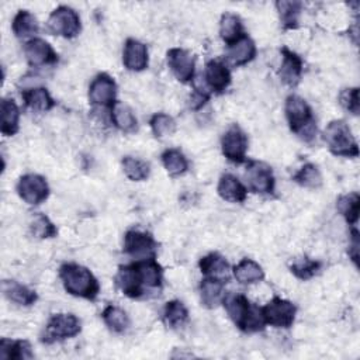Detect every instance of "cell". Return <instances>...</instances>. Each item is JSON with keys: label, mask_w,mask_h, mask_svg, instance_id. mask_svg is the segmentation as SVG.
Masks as SVG:
<instances>
[{"label": "cell", "mask_w": 360, "mask_h": 360, "mask_svg": "<svg viewBox=\"0 0 360 360\" xmlns=\"http://www.w3.org/2000/svg\"><path fill=\"white\" fill-rule=\"evenodd\" d=\"M222 304L231 321L238 329L246 333H253L264 329L266 321L262 308L252 304L246 295L240 292L225 294Z\"/></svg>", "instance_id": "cell-1"}, {"label": "cell", "mask_w": 360, "mask_h": 360, "mask_svg": "<svg viewBox=\"0 0 360 360\" xmlns=\"http://www.w3.org/2000/svg\"><path fill=\"white\" fill-rule=\"evenodd\" d=\"M59 277L68 294L84 300H96L100 284L94 274L84 266L77 263H65L59 269Z\"/></svg>", "instance_id": "cell-2"}, {"label": "cell", "mask_w": 360, "mask_h": 360, "mask_svg": "<svg viewBox=\"0 0 360 360\" xmlns=\"http://www.w3.org/2000/svg\"><path fill=\"white\" fill-rule=\"evenodd\" d=\"M285 118L290 129L301 139L309 142L315 138L316 125L309 104L297 94H290L285 98Z\"/></svg>", "instance_id": "cell-3"}, {"label": "cell", "mask_w": 360, "mask_h": 360, "mask_svg": "<svg viewBox=\"0 0 360 360\" xmlns=\"http://www.w3.org/2000/svg\"><path fill=\"white\" fill-rule=\"evenodd\" d=\"M323 141L330 153L343 158H357L359 146L350 127L343 120L330 121L323 131Z\"/></svg>", "instance_id": "cell-4"}, {"label": "cell", "mask_w": 360, "mask_h": 360, "mask_svg": "<svg viewBox=\"0 0 360 360\" xmlns=\"http://www.w3.org/2000/svg\"><path fill=\"white\" fill-rule=\"evenodd\" d=\"M82 330L80 319L73 314H53L45 326L41 342L52 345L77 336Z\"/></svg>", "instance_id": "cell-5"}, {"label": "cell", "mask_w": 360, "mask_h": 360, "mask_svg": "<svg viewBox=\"0 0 360 360\" xmlns=\"http://www.w3.org/2000/svg\"><path fill=\"white\" fill-rule=\"evenodd\" d=\"M46 25L53 35H59L68 39L77 37L82 30V22L77 11L68 6L56 7L51 13Z\"/></svg>", "instance_id": "cell-6"}, {"label": "cell", "mask_w": 360, "mask_h": 360, "mask_svg": "<svg viewBox=\"0 0 360 360\" xmlns=\"http://www.w3.org/2000/svg\"><path fill=\"white\" fill-rule=\"evenodd\" d=\"M124 252L135 260L155 259L158 253V243L149 232L129 229L124 236Z\"/></svg>", "instance_id": "cell-7"}, {"label": "cell", "mask_w": 360, "mask_h": 360, "mask_svg": "<svg viewBox=\"0 0 360 360\" xmlns=\"http://www.w3.org/2000/svg\"><path fill=\"white\" fill-rule=\"evenodd\" d=\"M115 80L107 73H98L89 86V101L94 108L111 110L117 103Z\"/></svg>", "instance_id": "cell-8"}, {"label": "cell", "mask_w": 360, "mask_h": 360, "mask_svg": "<svg viewBox=\"0 0 360 360\" xmlns=\"http://www.w3.org/2000/svg\"><path fill=\"white\" fill-rule=\"evenodd\" d=\"M248 145V135L238 124L228 127V129L221 136L222 155L232 163L239 165L246 160Z\"/></svg>", "instance_id": "cell-9"}, {"label": "cell", "mask_w": 360, "mask_h": 360, "mask_svg": "<svg viewBox=\"0 0 360 360\" xmlns=\"http://www.w3.org/2000/svg\"><path fill=\"white\" fill-rule=\"evenodd\" d=\"M248 188L256 194H271L274 191V174L271 167L259 160H249L245 170Z\"/></svg>", "instance_id": "cell-10"}, {"label": "cell", "mask_w": 360, "mask_h": 360, "mask_svg": "<svg viewBox=\"0 0 360 360\" xmlns=\"http://www.w3.org/2000/svg\"><path fill=\"white\" fill-rule=\"evenodd\" d=\"M262 312L266 321V325H271L274 328H290L295 321L297 307L284 298L273 297L264 307H262Z\"/></svg>", "instance_id": "cell-11"}, {"label": "cell", "mask_w": 360, "mask_h": 360, "mask_svg": "<svg viewBox=\"0 0 360 360\" xmlns=\"http://www.w3.org/2000/svg\"><path fill=\"white\" fill-rule=\"evenodd\" d=\"M17 193L21 200L30 205H38L44 202L49 195V186L41 174L27 173L18 179Z\"/></svg>", "instance_id": "cell-12"}, {"label": "cell", "mask_w": 360, "mask_h": 360, "mask_svg": "<svg viewBox=\"0 0 360 360\" xmlns=\"http://www.w3.org/2000/svg\"><path fill=\"white\" fill-rule=\"evenodd\" d=\"M167 65L180 83H188L194 79L195 58L187 49L170 48L166 53Z\"/></svg>", "instance_id": "cell-13"}, {"label": "cell", "mask_w": 360, "mask_h": 360, "mask_svg": "<svg viewBox=\"0 0 360 360\" xmlns=\"http://www.w3.org/2000/svg\"><path fill=\"white\" fill-rule=\"evenodd\" d=\"M24 56L32 68L49 66L58 62V53L53 51L51 44L42 38L28 39L24 44Z\"/></svg>", "instance_id": "cell-14"}, {"label": "cell", "mask_w": 360, "mask_h": 360, "mask_svg": "<svg viewBox=\"0 0 360 360\" xmlns=\"http://www.w3.org/2000/svg\"><path fill=\"white\" fill-rule=\"evenodd\" d=\"M202 79H204L202 86L208 91H214L217 94H221L231 84L232 76H231L229 68L224 62L212 59V60L207 62Z\"/></svg>", "instance_id": "cell-15"}, {"label": "cell", "mask_w": 360, "mask_h": 360, "mask_svg": "<svg viewBox=\"0 0 360 360\" xmlns=\"http://www.w3.org/2000/svg\"><path fill=\"white\" fill-rule=\"evenodd\" d=\"M280 53H281V65L278 69L280 80L288 87H297V84L301 80L302 69H304L302 59L297 52L288 49L287 46H283L280 49Z\"/></svg>", "instance_id": "cell-16"}, {"label": "cell", "mask_w": 360, "mask_h": 360, "mask_svg": "<svg viewBox=\"0 0 360 360\" xmlns=\"http://www.w3.org/2000/svg\"><path fill=\"white\" fill-rule=\"evenodd\" d=\"M114 281L117 288L129 298H141L145 292V287L138 276V271L134 263L120 266L114 277Z\"/></svg>", "instance_id": "cell-17"}, {"label": "cell", "mask_w": 360, "mask_h": 360, "mask_svg": "<svg viewBox=\"0 0 360 360\" xmlns=\"http://www.w3.org/2000/svg\"><path fill=\"white\" fill-rule=\"evenodd\" d=\"M198 267L205 278L218 280L224 284L228 283L231 278L229 263L226 262V259L222 255H219L217 252H211V253L205 255L204 257H201L198 262Z\"/></svg>", "instance_id": "cell-18"}, {"label": "cell", "mask_w": 360, "mask_h": 360, "mask_svg": "<svg viewBox=\"0 0 360 360\" xmlns=\"http://www.w3.org/2000/svg\"><path fill=\"white\" fill-rule=\"evenodd\" d=\"M122 63L131 72L145 70L149 63L146 45L135 38H128L124 44Z\"/></svg>", "instance_id": "cell-19"}, {"label": "cell", "mask_w": 360, "mask_h": 360, "mask_svg": "<svg viewBox=\"0 0 360 360\" xmlns=\"http://www.w3.org/2000/svg\"><path fill=\"white\" fill-rule=\"evenodd\" d=\"M256 56V45L252 38H249L246 34L238 39L236 42L228 45L226 49V60L232 66H243L249 62H252Z\"/></svg>", "instance_id": "cell-20"}, {"label": "cell", "mask_w": 360, "mask_h": 360, "mask_svg": "<svg viewBox=\"0 0 360 360\" xmlns=\"http://www.w3.org/2000/svg\"><path fill=\"white\" fill-rule=\"evenodd\" d=\"M21 97L28 108L37 112H45L55 107V100L44 86H34L21 90Z\"/></svg>", "instance_id": "cell-21"}, {"label": "cell", "mask_w": 360, "mask_h": 360, "mask_svg": "<svg viewBox=\"0 0 360 360\" xmlns=\"http://www.w3.org/2000/svg\"><path fill=\"white\" fill-rule=\"evenodd\" d=\"M217 191L219 197L228 202H243L248 195V188L240 183L238 177L231 173L221 176Z\"/></svg>", "instance_id": "cell-22"}, {"label": "cell", "mask_w": 360, "mask_h": 360, "mask_svg": "<svg viewBox=\"0 0 360 360\" xmlns=\"http://www.w3.org/2000/svg\"><path fill=\"white\" fill-rule=\"evenodd\" d=\"M1 290L7 300L21 307H31L38 300V295L34 290L15 280H4L1 283Z\"/></svg>", "instance_id": "cell-23"}, {"label": "cell", "mask_w": 360, "mask_h": 360, "mask_svg": "<svg viewBox=\"0 0 360 360\" xmlns=\"http://www.w3.org/2000/svg\"><path fill=\"white\" fill-rule=\"evenodd\" d=\"M138 276L146 288H160L163 281V269L155 259L135 260Z\"/></svg>", "instance_id": "cell-24"}, {"label": "cell", "mask_w": 360, "mask_h": 360, "mask_svg": "<svg viewBox=\"0 0 360 360\" xmlns=\"http://www.w3.org/2000/svg\"><path fill=\"white\" fill-rule=\"evenodd\" d=\"M1 124L0 131L4 136H13L20 128V108L13 98H3L0 104Z\"/></svg>", "instance_id": "cell-25"}, {"label": "cell", "mask_w": 360, "mask_h": 360, "mask_svg": "<svg viewBox=\"0 0 360 360\" xmlns=\"http://www.w3.org/2000/svg\"><path fill=\"white\" fill-rule=\"evenodd\" d=\"M245 35L243 24L239 15L233 13H224L219 20V37L226 44L231 45Z\"/></svg>", "instance_id": "cell-26"}, {"label": "cell", "mask_w": 360, "mask_h": 360, "mask_svg": "<svg viewBox=\"0 0 360 360\" xmlns=\"http://www.w3.org/2000/svg\"><path fill=\"white\" fill-rule=\"evenodd\" d=\"M11 30L14 35L20 39H32V37L38 32L39 25L32 13L28 10H18L11 22Z\"/></svg>", "instance_id": "cell-27"}, {"label": "cell", "mask_w": 360, "mask_h": 360, "mask_svg": "<svg viewBox=\"0 0 360 360\" xmlns=\"http://www.w3.org/2000/svg\"><path fill=\"white\" fill-rule=\"evenodd\" d=\"M198 291H200L201 302L207 308L218 307L219 304H222V300L225 297L224 283L212 278L204 277L198 285Z\"/></svg>", "instance_id": "cell-28"}, {"label": "cell", "mask_w": 360, "mask_h": 360, "mask_svg": "<svg viewBox=\"0 0 360 360\" xmlns=\"http://www.w3.org/2000/svg\"><path fill=\"white\" fill-rule=\"evenodd\" d=\"M233 277L240 284H255L264 278V271L259 263H256L252 259H242L235 267H233Z\"/></svg>", "instance_id": "cell-29"}, {"label": "cell", "mask_w": 360, "mask_h": 360, "mask_svg": "<svg viewBox=\"0 0 360 360\" xmlns=\"http://www.w3.org/2000/svg\"><path fill=\"white\" fill-rule=\"evenodd\" d=\"M0 357L8 360H25L32 359L34 353L27 340H11L3 338L0 340Z\"/></svg>", "instance_id": "cell-30"}, {"label": "cell", "mask_w": 360, "mask_h": 360, "mask_svg": "<svg viewBox=\"0 0 360 360\" xmlns=\"http://www.w3.org/2000/svg\"><path fill=\"white\" fill-rule=\"evenodd\" d=\"M111 124L122 132H134L138 127L134 111L121 101H117L111 108Z\"/></svg>", "instance_id": "cell-31"}, {"label": "cell", "mask_w": 360, "mask_h": 360, "mask_svg": "<svg viewBox=\"0 0 360 360\" xmlns=\"http://www.w3.org/2000/svg\"><path fill=\"white\" fill-rule=\"evenodd\" d=\"M101 318L107 328L115 333H124L129 326L128 314L117 305H107L101 312Z\"/></svg>", "instance_id": "cell-32"}, {"label": "cell", "mask_w": 360, "mask_h": 360, "mask_svg": "<svg viewBox=\"0 0 360 360\" xmlns=\"http://www.w3.org/2000/svg\"><path fill=\"white\" fill-rule=\"evenodd\" d=\"M280 22L284 30H295L298 27L300 21V13L302 4L300 1H291V0H281L276 3Z\"/></svg>", "instance_id": "cell-33"}, {"label": "cell", "mask_w": 360, "mask_h": 360, "mask_svg": "<svg viewBox=\"0 0 360 360\" xmlns=\"http://www.w3.org/2000/svg\"><path fill=\"white\" fill-rule=\"evenodd\" d=\"M162 163L172 177L181 176L188 169V160L180 149H166L162 153Z\"/></svg>", "instance_id": "cell-34"}, {"label": "cell", "mask_w": 360, "mask_h": 360, "mask_svg": "<svg viewBox=\"0 0 360 360\" xmlns=\"http://www.w3.org/2000/svg\"><path fill=\"white\" fill-rule=\"evenodd\" d=\"M187 319H188V311L181 301L172 300L166 302L163 308V321L169 328L172 329L180 328L187 322Z\"/></svg>", "instance_id": "cell-35"}, {"label": "cell", "mask_w": 360, "mask_h": 360, "mask_svg": "<svg viewBox=\"0 0 360 360\" xmlns=\"http://www.w3.org/2000/svg\"><path fill=\"white\" fill-rule=\"evenodd\" d=\"M359 207H360V197L357 193L342 194L336 201L338 211L343 215L347 224L356 225L359 219Z\"/></svg>", "instance_id": "cell-36"}, {"label": "cell", "mask_w": 360, "mask_h": 360, "mask_svg": "<svg viewBox=\"0 0 360 360\" xmlns=\"http://www.w3.org/2000/svg\"><path fill=\"white\" fill-rule=\"evenodd\" d=\"M30 232L38 239H49L58 235V229L53 222L42 212H35L30 219Z\"/></svg>", "instance_id": "cell-37"}, {"label": "cell", "mask_w": 360, "mask_h": 360, "mask_svg": "<svg viewBox=\"0 0 360 360\" xmlns=\"http://www.w3.org/2000/svg\"><path fill=\"white\" fill-rule=\"evenodd\" d=\"M322 269V263L319 260L309 259L308 256L297 257L290 264V271L300 280H309L315 274H318Z\"/></svg>", "instance_id": "cell-38"}, {"label": "cell", "mask_w": 360, "mask_h": 360, "mask_svg": "<svg viewBox=\"0 0 360 360\" xmlns=\"http://www.w3.org/2000/svg\"><path fill=\"white\" fill-rule=\"evenodd\" d=\"M122 169L125 176L132 181L146 180L150 173V167L145 160L132 156H125L122 159Z\"/></svg>", "instance_id": "cell-39"}, {"label": "cell", "mask_w": 360, "mask_h": 360, "mask_svg": "<svg viewBox=\"0 0 360 360\" xmlns=\"http://www.w3.org/2000/svg\"><path fill=\"white\" fill-rule=\"evenodd\" d=\"M292 180L307 188H318L322 186V174L314 163H305L294 176Z\"/></svg>", "instance_id": "cell-40"}, {"label": "cell", "mask_w": 360, "mask_h": 360, "mask_svg": "<svg viewBox=\"0 0 360 360\" xmlns=\"http://www.w3.org/2000/svg\"><path fill=\"white\" fill-rule=\"evenodd\" d=\"M149 125H150L152 134L156 138L170 136L176 131V121L173 120V117H170L169 114H165V112L153 114L152 118L149 120Z\"/></svg>", "instance_id": "cell-41"}, {"label": "cell", "mask_w": 360, "mask_h": 360, "mask_svg": "<svg viewBox=\"0 0 360 360\" xmlns=\"http://www.w3.org/2000/svg\"><path fill=\"white\" fill-rule=\"evenodd\" d=\"M339 103L340 105L352 112L353 115H359L360 103H359V89L357 87H346L342 89L339 93Z\"/></svg>", "instance_id": "cell-42"}, {"label": "cell", "mask_w": 360, "mask_h": 360, "mask_svg": "<svg viewBox=\"0 0 360 360\" xmlns=\"http://www.w3.org/2000/svg\"><path fill=\"white\" fill-rule=\"evenodd\" d=\"M357 250H359V232H357L356 228H353V231H352V243L349 246L347 253L352 257V260L354 262V264H357V257H359Z\"/></svg>", "instance_id": "cell-43"}]
</instances>
